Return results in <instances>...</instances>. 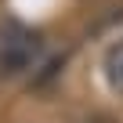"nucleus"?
<instances>
[{
	"instance_id": "f257e3e1",
	"label": "nucleus",
	"mask_w": 123,
	"mask_h": 123,
	"mask_svg": "<svg viewBox=\"0 0 123 123\" xmlns=\"http://www.w3.org/2000/svg\"><path fill=\"white\" fill-rule=\"evenodd\" d=\"M43 54V36L29 25H4L0 29V80L29 73Z\"/></svg>"
},
{
	"instance_id": "f03ea898",
	"label": "nucleus",
	"mask_w": 123,
	"mask_h": 123,
	"mask_svg": "<svg viewBox=\"0 0 123 123\" xmlns=\"http://www.w3.org/2000/svg\"><path fill=\"white\" fill-rule=\"evenodd\" d=\"M105 80L116 94H123V40H116L105 51Z\"/></svg>"
}]
</instances>
